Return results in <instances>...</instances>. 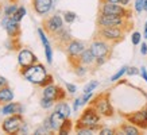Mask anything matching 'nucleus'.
<instances>
[{
	"mask_svg": "<svg viewBox=\"0 0 147 135\" xmlns=\"http://www.w3.org/2000/svg\"><path fill=\"white\" fill-rule=\"evenodd\" d=\"M80 58H81V63L86 68H92L93 69V65H94V61H96V57L94 54L92 53V50L89 49H85L82 53L80 54Z\"/></svg>",
	"mask_w": 147,
	"mask_h": 135,
	"instance_id": "obj_17",
	"label": "nucleus"
},
{
	"mask_svg": "<svg viewBox=\"0 0 147 135\" xmlns=\"http://www.w3.org/2000/svg\"><path fill=\"white\" fill-rule=\"evenodd\" d=\"M57 90H58V85H54V84H50V85L45 86L43 88V96L45 97H49L55 103V96H57Z\"/></svg>",
	"mask_w": 147,
	"mask_h": 135,
	"instance_id": "obj_22",
	"label": "nucleus"
},
{
	"mask_svg": "<svg viewBox=\"0 0 147 135\" xmlns=\"http://www.w3.org/2000/svg\"><path fill=\"white\" fill-rule=\"evenodd\" d=\"M84 50H85L84 42L73 38L71 42L69 43V46H67V49H66V55H80Z\"/></svg>",
	"mask_w": 147,
	"mask_h": 135,
	"instance_id": "obj_15",
	"label": "nucleus"
},
{
	"mask_svg": "<svg viewBox=\"0 0 147 135\" xmlns=\"http://www.w3.org/2000/svg\"><path fill=\"white\" fill-rule=\"evenodd\" d=\"M19 74L23 76L30 82H32V84L39 85L40 82L45 80V77L47 76V70H46V68L42 63L36 62L28 68H20L19 69Z\"/></svg>",
	"mask_w": 147,
	"mask_h": 135,
	"instance_id": "obj_5",
	"label": "nucleus"
},
{
	"mask_svg": "<svg viewBox=\"0 0 147 135\" xmlns=\"http://www.w3.org/2000/svg\"><path fill=\"white\" fill-rule=\"evenodd\" d=\"M50 123H51V127H53L54 131H58L59 130V127H61V124L63 123V120L66 119V117L63 116V115H61V113L58 112V111H54L51 115H50Z\"/></svg>",
	"mask_w": 147,
	"mask_h": 135,
	"instance_id": "obj_20",
	"label": "nucleus"
},
{
	"mask_svg": "<svg viewBox=\"0 0 147 135\" xmlns=\"http://www.w3.org/2000/svg\"><path fill=\"white\" fill-rule=\"evenodd\" d=\"M140 53H142V54H147V45H146V43H142V47H140Z\"/></svg>",
	"mask_w": 147,
	"mask_h": 135,
	"instance_id": "obj_44",
	"label": "nucleus"
},
{
	"mask_svg": "<svg viewBox=\"0 0 147 135\" xmlns=\"http://www.w3.org/2000/svg\"><path fill=\"white\" fill-rule=\"evenodd\" d=\"M5 31L8 34V38H20V35H22V27H20L19 22H15L11 18L7 27H5Z\"/></svg>",
	"mask_w": 147,
	"mask_h": 135,
	"instance_id": "obj_16",
	"label": "nucleus"
},
{
	"mask_svg": "<svg viewBox=\"0 0 147 135\" xmlns=\"http://www.w3.org/2000/svg\"><path fill=\"white\" fill-rule=\"evenodd\" d=\"M80 105H82V99L78 97V99L74 100V111H77V108L80 107Z\"/></svg>",
	"mask_w": 147,
	"mask_h": 135,
	"instance_id": "obj_41",
	"label": "nucleus"
},
{
	"mask_svg": "<svg viewBox=\"0 0 147 135\" xmlns=\"http://www.w3.org/2000/svg\"><path fill=\"white\" fill-rule=\"evenodd\" d=\"M77 19V15H76V12H73V11H65L63 12V20L66 23H73L74 20Z\"/></svg>",
	"mask_w": 147,
	"mask_h": 135,
	"instance_id": "obj_26",
	"label": "nucleus"
},
{
	"mask_svg": "<svg viewBox=\"0 0 147 135\" xmlns=\"http://www.w3.org/2000/svg\"><path fill=\"white\" fill-rule=\"evenodd\" d=\"M0 9H1V1H0Z\"/></svg>",
	"mask_w": 147,
	"mask_h": 135,
	"instance_id": "obj_49",
	"label": "nucleus"
},
{
	"mask_svg": "<svg viewBox=\"0 0 147 135\" xmlns=\"http://www.w3.org/2000/svg\"><path fill=\"white\" fill-rule=\"evenodd\" d=\"M140 73V70H139L138 68H128L127 69V74H129V76H136V74H139Z\"/></svg>",
	"mask_w": 147,
	"mask_h": 135,
	"instance_id": "obj_36",
	"label": "nucleus"
},
{
	"mask_svg": "<svg viewBox=\"0 0 147 135\" xmlns=\"http://www.w3.org/2000/svg\"><path fill=\"white\" fill-rule=\"evenodd\" d=\"M98 134H101V135H111V134H113V128H109V127H102Z\"/></svg>",
	"mask_w": 147,
	"mask_h": 135,
	"instance_id": "obj_37",
	"label": "nucleus"
},
{
	"mask_svg": "<svg viewBox=\"0 0 147 135\" xmlns=\"http://www.w3.org/2000/svg\"><path fill=\"white\" fill-rule=\"evenodd\" d=\"M8 49L15 51V50H22V43H20V38H8Z\"/></svg>",
	"mask_w": 147,
	"mask_h": 135,
	"instance_id": "obj_24",
	"label": "nucleus"
},
{
	"mask_svg": "<svg viewBox=\"0 0 147 135\" xmlns=\"http://www.w3.org/2000/svg\"><path fill=\"white\" fill-rule=\"evenodd\" d=\"M53 104H54V101L51 99H49V97H45V96H43V97L40 99V107L45 108V109L53 107Z\"/></svg>",
	"mask_w": 147,
	"mask_h": 135,
	"instance_id": "obj_27",
	"label": "nucleus"
},
{
	"mask_svg": "<svg viewBox=\"0 0 147 135\" xmlns=\"http://www.w3.org/2000/svg\"><path fill=\"white\" fill-rule=\"evenodd\" d=\"M81 99H82V104H86L90 99H92V92H89V93H84V96H82Z\"/></svg>",
	"mask_w": 147,
	"mask_h": 135,
	"instance_id": "obj_38",
	"label": "nucleus"
},
{
	"mask_svg": "<svg viewBox=\"0 0 147 135\" xmlns=\"http://www.w3.org/2000/svg\"><path fill=\"white\" fill-rule=\"evenodd\" d=\"M140 74H142V77L146 80L147 82V72H146V68H140Z\"/></svg>",
	"mask_w": 147,
	"mask_h": 135,
	"instance_id": "obj_42",
	"label": "nucleus"
},
{
	"mask_svg": "<svg viewBox=\"0 0 147 135\" xmlns=\"http://www.w3.org/2000/svg\"><path fill=\"white\" fill-rule=\"evenodd\" d=\"M23 124H24V117L22 113H12L9 115L7 119L3 120L1 124V130L5 134H18L22 130Z\"/></svg>",
	"mask_w": 147,
	"mask_h": 135,
	"instance_id": "obj_8",
	"label": "nucleus"
},
{
	"mask_svg": "<svg viewBox=\"0 0 147 135\" xmlns=\"http://www.w3.org/2000/svg\"><path fill=\"white\" fill-rule=\"evenodd\" d=\"M42 28L46 32V35L51 38L55 32H58L61 28H63V19L58 14L47 16V18L42 20Z\"/></svg>",
	"mask_w": 147,
	"mask_h": 135,
	"instance_id": "obj_10",
	"label": "nucleus"
},
{
	"mask_svg": "<svg viewBox=\"0 0 147 135\" xmlns=\"http://www.w3.org/2000/svg\"><path fill=\"white\" fill-rule=\"evenodd\" d=\"M97 85H98V81H90L88 85H85V88H84V93H89V92H92V90H93Z\"/></svg>",
	"mask_w": 147,
	"mask_h": 135,
	"instance_id": "obj_31",
	"label": "nucleus"
},
{
	"mask_svg": "<svg viewBox=\"0 0 147 135\" xmlns=\"http://www.w3.org/2000/svg\"><path fill=\"white\" fill-rule=\"evenodd\" d=\"M101 115L97 112V109L92 105H88V107L85 108L82 113L80 115V117L77 119L76 122V126H74V131H78L81 128H89L92 132H100L101 130L102 124L100 123L101 122Z\"/></svg>",
	"mask_w": 147,
	"mask_h": 135,
	"instance_id": "obj_1",
	"label": "nucleus"
},
{
	"mask_svg": "<svg viewBox=\"0 0 147 135\" xmlns=\"http://www.w3.org/2000/svg\"><path fill=\"white\" fill-rule=\"evenodd\" d=\"M127 32L120 27H108V26H96L93 32V39H102L109 45L116 46L125 39Z\"/></svg>",
	"mask_w": 147,
	"mask_h": 135,
	"instance_id": "obj_2",
	"label": "nucleus"
},
{
	"mask_svg": "<svg viewBox=\"0 0 147 135\" xmlns=\"http://www.w3.org/2000/svg\"><path fill=\"white\" fill-rule=\"evenodd\" d=\"M66 89L69 90V93H74L76 92V85H73V84H66Z\"/></svg>",
	"mask_w": 147,
	"mask_h": 135,
	"instance_id": "obj_40",
	"label": "nucleus"
},
{
	"mask_svg": "<svg viewBox=\"0 0 147 135\" xmlns=\"http://www.w3.org/2000/svg\"><path fill=\"white\" fill-rule=\"evenodd\" d=\"M143 11H147V0H144V4H143Z\"/></svg>",
	"mask_w": 147,
	"mask_h": 135,
	"instance_id": "obj_48",
	"label": "nucleus"
},
{
	"mask_svg": "<svg viewBox=\"0 0 147 135\" xmlns=\"http://www.w3.org/2000/svg\"><path fill=\"white\" fill-rule=\"evenodd\" d=\"M39 62L36 55L32 53L31 50L28 49H22L19 50V54H18V63H19V68H28L34 65V63Z\"/></svg>",
	"mask_w": 147,
	"mask_h": 135,
	"instance_id": "obj_12",
	"label": "nucleus"
},
{
	"mask_svg": "<svg viewBox=\"0 0 147 135\" xmlns=\"http://www.w3.org/2000/svg\"><path fill=\"white\" fill-rule=\"evenodd\" d=\"M24 15H26V8H24V7H18L11 18H12V20H15V22H20Z\"/></svg>",
	"mask_w": 147,
	"mask_h": 135,
	"instance_id": "obj_25",
	"label": "nucleus"
},
{
	"mask_svg": "<svg viewBox=\"0 0 147 135\" xmlns=\"http://www.w3.org/2000/svg\"><path fill=\"white\" fill-rule=\"evenodd\" d=\"M73 130V120L70 117H66L63 123L61 124L59 130H58V134L59 135H66V134H70V131Z\"/></svg>",
	"mask_w": 147,
	"mask_h": 135,
	"instance_id": "obj_21",
	"label": "nucleus"
},
{
	"mask_svg": "<svg viewBox=\"0 0 147 135\" xmlns=\"http://www.w3.org/2000/svg\"><path fill=\"white\" fill-rule=\"evenodd\" d=\"M90 50L94 54L96 58H107L109 59L113 53V46L102 39H92Z\"/></svg>",
	"mask_w": 147,
	"mask_h": 135,
	"instance_id": "obj_9",
	"label": "nucleus"
},
{
	"mask_svg": "<svg viewBox=\"0 0 147 135\" xmlns=\"http://www.w3.org/2000/svg\"><path fill=\"white\" fill-rule=\"evenodd\" d=\"M31 7L38 15H46L53 7V0H31Z\"/></svg>",
	"mask_w": 147,
	"mask_h": 135,
	"instance_id": "obj_13",
	"label": "nucleus"
},
{
	"mask_svg": "<svg viewBox=\"0 0 147 135\" xmlns=\"http://www.w3.org/2000/svg\"><path fill=\"white\" fill-rule=\"evenodd\" d=\"M89 105L94 107L102 117H112L115 115V109L111 104V92H101L89 100Z\"/></svg>",
	"mask_w": 147,
	"mask_h": 135,
	"instance_id": "obj_3",
	"label": "nucleus"
},
{
	"mask_svg": "<svg viewBox=\"0 0 147 135\" xmlns=\"http://www.w3.org/2000/svg\"><path fill=\"white\" fill-rule=\"evenodd\" d=\"M132 14H134L132 9L120 3H102L98 7V15H117L127 19H132Z\"/></svg>",
	"mask_w": 147,
	"mask_h": 135,
	"instance_id": "obj_6",
	"label": "nucleus"
},
{
	"mask_svg": "<svg viewBox=\"0 0 147 135\" xmlns=\"http://www.w3.org/2000/svg\"><path fill=\"white\" fill-rule=\"evenodd\" d=\"M143 4H144V0H135V11L138 14L143 11Z\"/></svg>",
	"mask_w": 147,
	"mask_h": 135,
	"instance_id": "obj_35",
	"label": "nucleus"
},
{
	"mask_svg": "<svg viewBox=\"0 0 147 135\" xmlns=\"http://www.w3.org/2000/svg\"><path fill=\"white\" fill-rule=\"evenodd\" d=\"M140 38H142V36H140V32H138V31H135L134 34L131 35V41H132L134 45H139V43H140Z\"/></svg>",
	"mask_w": 147,
	"mask_h": 135,
	"instance_id": "obj_34",
	"label": "nucleus"
},
{
	"mask_svg": "<svg viewBox=\"0 0 147 135\" xmlns=\"http://www.w3.org/2000/svg\"><path fill=\"white\" fill-rule=\"evenodd\" d=\"M96 26H108V27H120L125 32H129L134 28L132 19H127L117 15H97Z\"/></svg>",
	"mask_w": 147,
	"mask_h": 135,
	"instance_id": "obj_4",
	"label": "nucleus"
},
{
	"mask_svg": "<svg viewBox=\"0 0 147 135\" xmlns=\"http://www.w3.org/2000/svg\"><path fill=\"white\" fill-rule=\"evenodd\" d=\"M13 100V92L8 86L0 88V105H5V104L11 103Z\"/></svg>",
	"mask_w": 147,
	"mask_h": 135,
	"instance_id": "obj_19",
	"label": "nucleus"
},
{
	"mask_svg": "<svg viewBox=\"0 0 147 135\" xmlns=\"http://www.w3.org/2000/svg\"><path fill=\"white\" fill-rule=\"evenodd\" d=\"M16 8H18V7H16L15 4H9L8 7H5V9H4V16H9V18H11V16L13 15V12L16 11Z\"/></svg>",
	"mask_w": 147,
	"mask_h": 135,
	"instance_id": "obj_29",
	"label": "nucleus"
},
{
	"mask_svg": "<svg viewBox=\"0 0 147 135\" xmlns=\"http://www.w3.org/2000/svg\"><path fill=\"white\" fill-rule=\"evenodd\" d=\"M51 39H53V42L55 43V47H57L58 50H61V51H63V53H66L67 46H69V43L71 42L73 36H71L70 31L63 27V28H61L59 31L55 32V34L51 36Z\"/></svg>",
	"mask_w": 147,
	"mask_h": 135,
	"instance_id": "obj_11",
	"label": "nucleus"
},
{
	"mask_svg": "<svg viewBox=\"0 0 147 135\" xmlns=\"http://www.w3.org/2000/svg\"><path fill=\"white\" fill-rule=\"evenodd\" d=\"M54 111H58V112L61 113V115H63L65 117H69V115H70V107H69V104H67L65 100L55 104V109H54Z\"/></svg>",
	"mask_w": 147,
	"mask_h": 135,
	"instance_id": "obj_23",
	"label": "nucleus"
},
{
	"mask_svg": "<svg viewBox=\"0 0 147 135\" xmlns=\"http://www.w3.org/2000/svg\"><path fill=\"white\" fill-rule=\"evenodd\" d=\"M120 116L124 117L128 123L139 127L140 130H147V104L135 112H120Z\"/></svg>",
	"mask_w": 147,
	"mask_h": 135,
	"instance_id": "obj_7",
	"label": "nucleus"
},
{
	"mask_svg": "<svg viewBox=\"0 0 147 135\" xmlns=\"http://www.w3.org/2000/svg\"><path fill=\"white\" fill-rule=\"evenodd\" d=\"M129 1H131V0H120V4H123V5H128Z\"/></svg>",
	"mask_w": 147,
	"mask_h": 135,
	"instance_id": "obj_46",
	"label": "nucleus"
},
{
	"mask_svg": "<svg viewBox=\"0 0 147 135\" xmlns=\"http://www.w3.org/2000/svg\"><path fill=\"white\" fill-rule=\"evenodd\" d=\"M7 1H8L9 4H18L20 0H7Z\"/></svg>",
	"mask_w": 147,
	"mask_h": 135,
	"instance_id": "obj_45",
	"label": "nucleus"
},
{
	"mask_svg": "<svg viewBox=\"0 0 147 135\" xmlns=\"http://www.w3.org/2000/svg\"><path fill=\"white\" fill-rule=\"evenodd\" d=\"M113 134H124V135H139L142 134V130L139 127L131 124V123H121L117 127H113Z\"/></svg>",
	"mask_w": 147,
	"mask_h": 135,
	"instance_id": "obj_14",
	"label": "nucleus"
},
{
	"mask_svg": "<svg viewBox=\"0 0 147 135\" xmlns=\"http://www.w3.org/2000/svg\"><path fill=\"white\" fill-rule=\"evenodd\" d=\"M127 69H128V66L120 68V70H119L117 73H115V74L111 77V81H117L120 77H123V74H124V73H127Z\"/></svg>",
	"mask_w": 147,
	"mask_h": 135,
	"instance_id": "obj_28",
	"label": "nucleus"
},
{
	"mask_svg": "<svg viewBox=\"0 0 147 135\" xmlns=\"http://www.w3.org/2000/svg\"><path fill=\"white\" fill-rule=\"evenodd\" d=\"M45 53H46V58H47V62L51 63V62H53V51H51V47H50V43L45 46Z\"/></svg>",
	"mask_w": 147,
	"mask_h": 135,
	"instance_id": "obj_32",
	"label": "nucleus"
},
{
	"mask_svg": "<svg viewBox=\"0 0 147 135\" xmlns=\"http://www.w3.org/2000/svg\"><path fill=\"white\" fill-rule=\"evenodd\" d=\"M50 84H53V76L47 73V76L45 77V80L42 81V82H40V84H39V85H38V86H40V88H45V86L50 85Z\"/></svg>",
	"mask_w": 147,
	"mask_h": 135,
	"instance_id": "obj_30",
	"label": "nucleus"
},
{
	"mask_svg": "<svg viewBox=\"0 0 147 135\" xmlns=\"http://www.w3.org/2000/svg\"><path fill=\"white\" fill-rule=\"evenodd\" d=\"M38 34H39L40 39H42V43L43 45H49V41H47V36H46V32L43 31V28H38Z\"/></svg>",
	"mask_w": 147,
	"mask_h": 135,
	"instance_id": "obj_33",
	"label": "nucleus"
},
{
	"mask_svg": "<svg viewBox=\"0 0 147 135\" xmlns=\"http://www.w3.org/2000/svg\"><path fill=\"white\" fill-rule=\"evenodd\" d=\"M144 38L147 39V22H146V24H144Z\"/></svg>",
	"mask_w": 147,
	"mask_h": 135,
	"instance_id": "obj_47",
	"label": "nucleus"
},
{
	"mask_svg": "<svg viewBox=\"0 0 147 135\" xmlns=\"http://www.w3.org/2000/svg\"><path fill=\"white\" fill-rule=\"evenodd\" d=\"M9 84H8V81L5 80L4 77H1L0 76V88H4V86H8Z\"/></svg>",
	"mask_w": 147,
	"mask_h": 135,
	"instance_id": "obj_39",
	"label": "nucleus"
},
{
	"mask_svg": "<svg viewBox=\"0 0 147 135\" xmlns=\"http://www.w3.org/2000/svg\"><path fill=\"white\" fill-rule=\"evenodd\" d=\"M1 111H3V113H4V115H12V113H23V105H22L20 103H13V101H11V103H8V104H5V105H3Z\"/></svg>",
	"mask_w": 147,
	"mask_h": 135,
	"instance_id": "obj_18",
	"label": "nucleus"
},
{
	"mask_svg": "<svg viewBox=\"0 0 147 135\" xmlns=\"http://www.w3.org/2000/svg\"><path fill=\"white\" fill-rule=\"evenodd\" d=\"M98 3L102 4V3H120V0H98Z\"/></svg>",
	"mask_w": 147,
	"mask_h": 135,
	"instance_id": "obj_43",
	"label": "nucleus"
}]
</instances>
